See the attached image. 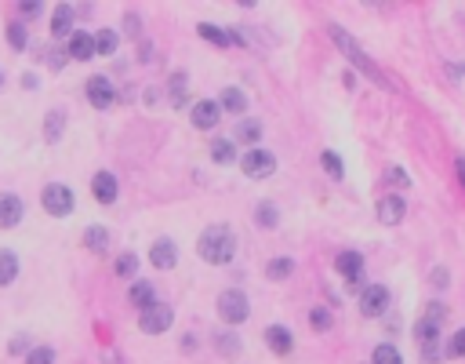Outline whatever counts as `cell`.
I'll return each mask as SVG.
<instances>
[{
	"label": "cell",
	"mask_w": 465,
	"mask_h": 364,
	"mask_svg": "<svg viewBox=\"0 0 465 364\" xmlns=\"http://www.w3.org/2000/svg\"><path fill=\"white\" fill-rule=\"evenodd\" d=\"M26 364H55V350L51 346H33L26 353Z\"/></svg>",
	"instance_id": "d590c367"
},
{
	"label": "cell",
	"mask_w": 465,
	"mask_h": 364,
	"mask_svg": "<svg viewBox=\"0 0 465 364\" xmlns=\"http://www.w3.org/2000/svg\"><path fill=\"white\" fill-rule=\"evenodd\" d=\"M26 215V208H22V197L15 193H0V230H15Z\"/></svg>",
	"instance_id": "7c38bea8"
},
{
	"label": "cell",
	"mask_w": 465,
	"mask_h": 364,
	"mask_svg": "<svg viewBox=\"0 0 465 364\" xmlns=\"http://www.w3.org/2000/svg\"><path fill=\"white\" fill-rule=\"evenodd\" d=\"M432 284L444 288V284H447V269H432Z\"/></svg>",
	"instance_id": "ee69618b"
},
{
	"label": "cell",
	"mask_w": 465,
	"mask_h": 364,
	"mask_svg": "<svg viewBox=\"0 0 465 364\" xmlns=\"http://www.w3.org/2000/svg\"><path fill=\"white\" fill-rule=\"evenodd\" d=\"M128 299L135 302L138 310H146V306H153V302H157V288H153L149 281H135L131 291H128Z\"/></svg>",
	"instance_id": "ffe728a7"
},
{
	"label": "cell",
	"mask_w": 465,
	"mask_h": 364,
	"mask_svg": "<svg viewBox=\"0 0 465 364\" xmlns=\"http://www.w3.org/2000/svg\"><path fill=\"white\" fill-rule=\"evenodd\" d=\"M190 120H193V128H200V132H211V128L222 120V109H219V102H214V99H200V102H193V109H190Z\"/></svg>",
	"instance_id": "30bf717a"
},
{
	"label": "cell",
	"mask_w": 465,
	"mask_h": 364,
	"mask_svg": "<svg viewBox=\"0 0 465 364\" xmlns=\"http://www.w3.org/2000/svg\"><path fill=\"white\" fill-rule=\"evenodd\" d=\"M197 33H200L204 41H211L214 48H229V33H226L222 26H214V22H200V26H197Z\"/></svg>",
	"instance_id": "4316f807"
},
{
	"label": "cell",
	"mask_w": 465,
	"mask_h": 364,
	"mask_svg": "<svg viewBox=\"0 0 465 364\" xmlns=\"http://www.w3.org/2000/svg\"><path fill=\"white\" fill-rule=\"evenodd\" d=\"M84 245L95 252V255H102V252L109 248V230H106V226H87V230H84Z\"/></svg>",
	"instance_id": "44dd1931"
},
{
	"label": "cell",
	"mask_w": 465,
	"mask_h": 364,
	"mask_svg": "<svg viewBox=\"0 0 465 364\" xmlns=\"http://www.w3.org/2000/svg\"><path fill=\"white\" fill-rule=\"evenodd\" d=\"M22 87L33 91V87H37V77H33V73H26V77H22Z\"/></svg>",
	"instance_id": "f6af8a7d"
},
{
	"label": "cell",
	"mask_w": 465,
	"mask_h": 364,
	"mask_svg": "<svg viewBox=\"0 0 465 364\" xmlns=\"http://www.w3.org/2000/svg\"><path fill=\"white\" fill-rule=\"evenodd\" d=\"M22 346H26V336H18V339H11V353H22Z\"/></svg>",
	"instance_id": "7dc6e473"
},
{
	"label": "cell",
	"mask_w": 465,
	"mask_h": 364,
	"mask_svg": "<svg viewBox=\"0 0 465 364\" xmlns=\"http://www.w3.org/2000/svg\"><path fill=\"white\" fill-rule=\"evenodd\" d=\"M211 161H214V164H233V161H236L233 139H214V142H211Z\"/></svg>",
	"instance_id": "cb8c5ba5"
},
{
	"label": "cell",
	"mask_w": 465,
	"mask_h": 364,
	"mask_svg": "<svg viewBox=\"0 0 465 364\" xmlns=\"http://www.w3.org/2000/svg\"><path fill=\"white\" fill-rule=\"evenodd\" d=\"M8 44H11L15 51H26L29 33H26V26H22V22H11V26H8Z\"/></svg>",
	"instance_id": "836d02e7"
},
{
	"label": "cell",
	"mask_w": 465,
	"mask_h": 364,
	"mask_svg": "<svg viewBox=\"0 0 465 364\" xmlns=\"http://www.w3.org/2000/svg\"><path fill=\"white\" fill-rule=\"evenodd\" d=\"M371 364H404V357H400L396 346L382 343V346H375V353H371Z\"/></svg>",
	"instance_id": "83f0119b"
},
{
	"label": "cell",
	"mask_w": 465,
	"mask_h": 364,
	"mask_svg": "<svg viewBox=\"0 0 465 364\" xmlns=\"http://www.w3.org/2000/svg\"><path fill=\"white\" fill-rule=\"evenodd\" d=\"M113 269H116V277H135V269H138V255H135V252H124V255L113 262Z\"/></svg>",
	"instance_id": "f1b7e54d"
},
{
	"label": "cell",
	"mask_w": 465,
	"mask_h": 364,
	"mask_svg": "<svg viewBox=\"0 0 465 364\" xmlns=\"http://www.w3.org/2000/svg\"><path fill=\"white\" fill-rule=\"evenodd\" d=\"M385 178L393 182V186H411V178H407V171H404V168H389V171H385Z\"/></svg>",
	"instance_id": "74e56055"
},
{
	"label": "cell",
	"mask_w": 465,
	"mask_h": 364,
	"mask_svg": "<svg viewBox=\"0 0 465 364\" xmlns=\"http://www.w3.org/2000/svg\"><path fill=\"white\" fill-rule=\"evenodd\" d=\"M193 346H197V339H193V336H185V339H182V350H185V353H193Z\"/></svg>",
	"instance_id": "bcb514c9"
},
{
	"label": "cell",
	"mask_w": 465,
	"mask_h": 364,
	"mask_svg": "<svg viewBox=\"0 0 465 364\" xmlns=\"http://www.w3.org/2000/svg\"><path fill=\"white\" fill-rule=\"evenodd\" d=\"M48 66H51V70H62V66H66V51L51 48V51H48Z\"/></svg>",
	"instance_id": "ab89813d"
},
{
	"label": "cell",
	"mask_w": 465,
	"mask_h": 364,
	"mask_svg": "<svg viewBox=\"0 0 465 364\" xmlns=\"http://www.w3.org/2000/svg\"><path fill=\"white\" fill-rule=\"evenodd\" d=\"M214 346H219V353H226V357H236V353H240V339L229 336V331H222V336L214 339Z\"/></svg>",
	"instance_id": "e575fe53"
},
{
	"label": "cell",
	"mask_w": 465,
	"mask_h": 364,
	"mask_svg": "<svg viewBox=\"0 0 465 364\" xmlns=\"http://www.w3.org/2000/svg\"><path fill=\"white\" fill-rule=\"evenodd\" d=\"M87 102L95 106V109H109L113 102H116V87H113V80L109 77H91L87 80Z\"/></svg>",
	"instance_id": "ba28073f"
},
{
	"label": "cell",
	"mask_w": 465,
	"mask_h": 364,
	"mask_svg": "<svg viewBox=\"0 0 465 364\" xmlns=\"http://www.w3.org/2000/svg\"><path fill=\"white\" fill-rule=\"evenodd\" d=\"M214 306H219V317H222L229 328H233V324H244V321H247V314H251V302H247V295H244L240 288L222 291Z\"/></svg>",
	"instance_id": "277c9868"
},
{
	"label": "cell",
	"mask_w": 465,
	"mask_h": 364,
	"mask_svg": "<svg viewBox=\"0 0 465 364\" xmlns=\"http://www.w3.org/2000/svg\"><path fill=\"white\" fill-rule=\"evenodd\" d=\"M327 33H331V41L338 44V51H342V55L349 58V63H353V66H356V70L367 77V80H378V84L393 87V80H389V77H385V73H382L375 63H371V58H367V51H363V48H360V44H356V41L346 33L342 26H334V22H331V26H327Z\"/></svg>",
	"instance_id": "7a4b0ae2"
},
{
	"label": "cell",
	"mask_w": 465,
	"mask_h": 364,
	"mask_svg": "<svg viewBox=\"0 0 465 364\" xmlns=\"http://www.w3.org/2000/svg\"><path fill=\"white\" fill-rule=\"evenodd\" d=\"M276 223H280V211H276V204H273V200H262V204L255 208V226L273 230Z\"/></svg>",
	"instance_id": "d4e9b609"
},
{
	"label": "cell",
	"mask_w": 465,
	"mask_h": 364,
	"mask_svg": "<svg viewBox=\"0 0 465 364\" xmlns=\"http://www.w3.org/2000/svg\"><path fill=\"white\" fill-rule=\"evenodd\" d=\"M415 339H418V346H422L425 353H432V350H437V339H440V321L422 317V321L415 324Z\"/></svg>",
	"instance_id": "e0dca14e"
},
{
	"label": "cell",
	"mask_w": 465,
	"mask_h": 364,
	"mask_svg": "<svg viewBox=\"0 0 465 364\" xmlns=\"http://www.w3.org/2000/svg\"><path fill=\"white\" fill-rule=\"evenodd\" d=\"M320 161H324V168H327V175L331 178H346V168H342V161H338V154H320Z\"/></svg>",
	"instance_id": "8d00e7d4"
},
{
	"label": "cell",
	"mask_w": 465,
	"mask_h": 364,
	"mask_svg": "<svg viewBox=\"0 0 465 364\" xmlns=\"http://www.w3.org/2000/svg\"><path fill=\"white\" fill-rule=\"evenodd\" d=\"M309 324H313V331H331L334 317H331V310H324V306H313V310H309Z\"/></svg>",
	"instance_id": "1f68e13d"
},
{
	"label": "cell",
	"mask_w": 465,
	"mask_h": 364,
	"mask_svg": "<svg viewBox=\"0 0 465 364\" xmlns=\"http://www.w3.org/2000/svg\"><path fill=\"white\" fill-rule=\"evenodd\" d=\"M197 255H200L204 262H211V266L233 262V255H236V233H233L226 223L207 226V230L200 233V240H197Z\"/></svg>",
	"instance_id": "6da1fadb"
},
{
	"label": "cell",
	"mask_w": 465,
	"mask_h": 364,
	"mask_svg": "<svg viewBox=\"0 0 465 364\" xmlns=\"http://www.w3.org/2000/svg\"><path fill=\"white\" fill-rule=\"evenodd\" d=\"M91 193H95L99 204H113L116 200V175L113 171H99L91 178Z\"/></svg>",
	"instance_id": "2e32d148"
},
{
	"label": "cell",
	"mask_w": 465,
	"mask_h": 364,
	"mask_svg": "<svg viewBox=\"0 0 465 364\" xmlns=\"http://www.w3.org/2000/svg\"><path fill=\"white\" fill-rule=\"evenodd\" d=\"M454 73H461V77H465V66H454Z\"/></svg>",
	"instance_id": "c3c4849f"
},
{
	"label": "cell",
	"mask_w": 465,
	"mask_h": 364,
	"mask_svg": "<svg viewBox=\"0 0 465 364\" xmlns=\"http://www.w3.org/2000/svg\"><path fill=\"white\" fill-rule=\"evenodd\" d=\"M66 58H73V63H87V58H95V37L84 33V29H73L70 44H66Z\"/></svg>",
	"instance_id": "8fae6325"
},
{
	"label": "cell",
	"mask_w": 465,
	"mask_h": 364,
	"mask_svg": "<svg viewBox=\"0 0 465 364\" xmlns=\"http://www.w3.org/2000/svg\"><path fill=\"white\" fill-rule=\"evenodd\" d=\"M0 84H4V77H0Z\"/></svg>",
	"instance_id": "681fc988"
},
{
	"label": "cell",
	"mask_w": 465,
	"mask_h": 364,
	"mask_svg": "<svg viewBox=\"0 0 465 364\" xmlns=\"http://www.w3.org/2000/svg\"><path fill=\"white\" fill-rule=\"evenodd\" d=\"M375 215H378V223H382V226H400V223H404V215H407V204H404V197H396V193L378 197Z\"/></svg>",
	"instance_id": "9c48e42d"
},
{
	"label": "cell",
	"mask_w": 465,
	"mask_h": 364,
	"mask_svg": "<svg viewBox=\"0 0 465 364\" xmlns=\"http://www.w3.org/2000/svg\"><path fill=\"white\" fill-rule=\"evenodd\" d=\"M334 269L342 273L349 284H360V273H363V255L360 252H338L334 259Z\"/></svg>",
	"instance_id": "9a60e30c"
},
{
	"label": "cell",
	"mask_w": 465,
	"mask_h": 364,
	"mask_svg": "<svg viewBox=\"0 0 465 364\" xmlns=\"http://www.w3.org/2000/svg\"><path fill=\"white\" fill-rule=\"evenodd\" d=\"M258 139H262V124H258V120H240L236 142H258Z\"/></svg>",
	"instance_id": "4dcf8cb0"
},
{
	"label": "cell",
	"mask_w": 465,
	"mask_h": 364,
	"mask_svg": "<svg viewBox=\"0 0 465 364\" xmlns=\"http://www.w3.org/2000/svg\"><path fill=\"white\" fill-rule=\"evenodd\" d=\"M219 109H229V113H244V109H247V95H244L240 87H222Z\"/></svg>",
	"instance_id": "603a6c76"
},
{
	"label": "cell",
	"mask_w": 465,
	"mask_h": 364,
	"mask_svg": "<svg viewBox=\"0 0 465 364\" xmlns=\"http://www.w3.org/2000/svg\"><path fill=\"white\" fill-rule=\"evenodd\" d=\"M124 26H128V33L135 37L138 33V15H128V18H124Z\"/></svg>",
	"instance_id": "7bdbcfd3"
},
{
	"label": "cell",
	"mask_w": 465,
	"mask_h": 364,
	"mask_svg": "<svg viewBox=\"0 0 465 364\" xmlns=\"http://www.w3.org/2000/svg\"><path fill=\"white\" fill-rule=\"evenodd\" d=\"M175 324V310L168 306V302H153V306H146L138 314V328L146 331V336H160V331H168Z\"/></svg>",
	"instance_id": "5b68a950"
},
{
	"label": "cell",
	"mask_w": 465,
	"mask_h": 364,
	"mask_svg": "<svg viewBox=\"0 0 465 364\" xmlns=\"http://www.w3.org/2000/svg\"><path fill=\"white\" fill-rule=\"evenodd\" d=\"M116 44H120V37L113 33V29H102V33L95 37V55H113Z\"/></svg>",
	"instance_id": "d6a6232c"
},
{
	"label": "cell",
	"mask_w": 465,
	"mask_h": 364,
	"mask_svg": "<svg viewBox=\"0 0 465 364\" xmlns=\"http://www.w3.org/2000/svg\"><path fill=\"white\" fill-rule=\"evenodd\" d=\"M240 168H244L247 178H269L276 171V157L269 154V149L255 146V149H247V154L240 157Z\"/></svg>",
	"instance_id": "8992f818"
},
{
	"label": "cell",
	"mask_w": 465,
	"mask_h": 364,
	"mask_svg": "<svg viewBox=\"0 0 465 364\" xmlns=\"http://www.w3.org/2000/svg\"><path fill=\"white\" fill-rule=\"evenodd\" d=\"M451 357H465V328L454 331V339H451Z\"/></svg>",
	"instance_id": "f35d334b"
},
{
	"label": "cell",
	"mask_w": 465,
	"mask_h": 364,
	"mask_svg": "<svg viewBox=\"0 0 465 364\" xmlns=\"http://www.w3.org/2000/svg\"><path fill=\"white\" fill-rule=\"evenodd\" d=\"M454 171H458V182L465 186V157H454Z\"/></svg>",
	"instance_id": "b9f144b4"
},
{
	"label": "cell",
	"mask_w": 465,
	"mask_h": 364,
	"mask_svg": "<svg viewBox=\"0 0 465 364\" xmlns=\"http://www.w3.org/2000/svg\"><path fill=\"white\" fill-rule=\"evenodd\" d=\"M185 84H190V77H185V73H175L171 77V106H185V91H190V87H185Z\"/></svg>",
	"instance_id": "f546056e"
},
{
	"label": "cell",
	"mask_w": 465,
	"mask_h": 364,
	"mask_svg": "<svg viewBox=\"0 0 465 364\" xmlns=\"http://www.w3.org/2000/svg\"><path fill=\"white\" fill-rule=\"evenodd\" d=\"M389 288L385 284H367V288H360V314L363 317H382L385 310H389Z\"/></svg>",
	"instance_id": "52a82bcc"
},
{
	"label": "cell",
	"mask_w": 465,
	"mask_h": 364,
	"mask_svg": "<svg viewBox=\"0 0 465 364\" xmlns=\"http://www.w3.org/2000/svg\"><path fill=\"white\" fill-rule=\"evenodd\" d=\"M291 273H295V259H291V255H276V259L266 266V277H269V281H288Z\"/></svg>",
	"instance_id": "7402d4cb"
},
{
	"label": "cell",
	"mask_w": 465,
	"mask_h": 364,
	"mask_svg": "<svg viewBox=\"0 0 465 364\" xmlns=\"http://www.w3.org/2000/svg\"><path fill=\"white\" fill-rule=\"evenodd\" d=\"M51 33L55 37H70L73 33V8L70 4H58L51 11Z\"/></svg>",
	"instance_id": "ac0fdd59"
},
{
	"label": "cell",
	"mask_w": 465,
	"mask_h": 364,
	"mask_svg": "<svg viewBox=\"0 0 465 364\" xmlns=\"http://www.w3.org/2000/svg\"><path fill=\"white\" fill-rule=\"evenodd\" d=\"M149 262L157 266V269H171V266L178 262V248H175V240H171V237L153 240V248H149Z\"/></svg>",
	"instance_id": "4fadbf2b"
},
{
	"label": "cell",
	"mask_w": 465,
	"mask_h": 364,
	"mask_svg": "<svg viewBox=\"0 0 465 364\" xmlns=\"http://www.w3.org/2000/svg\"><path fill=\"white\" fill-rule=\"evenodd\" d=\"M266 343H269V350L276 357H288L295 350V336H291V328H284V324H269L266 328Z\"/></svg>",
	"instance_id": "5bb4252c"
},
{
	"label": "cell",
	"mask_w": 465,
	"mask_h": 364,
	"mask_svg": "<svg viewBox=\"0 0 465 364\" xmlns=\"http://www.w3.org/2000/svg\"><path fill=\"white\" fill-rule=\"evenodd\" d=\"M22 15H29V18L40 15V4H37V0H26V4H22Z\"/></svg>",
	"instance_id": "60d3db41"
},
{
	"label": "cell",
	"mask_w": 465,
	"mask_h": 364,
	"mask_svg": "<svg viewBox=\"0 0 465 364\" xmlns=\"http://www.w3.org/2000/svg\"><path fill=\"white\" fill-rule=\"evenodd\" d=\"M18 277V255L15 252H0V288H4V284H11Z\"/></svg>",
	"instance_id": "484cf974"
},
{
	"label": "cell",
	"mask_w": 465,
	"mask_h": 364,
	"mask_svg": "<svg viewBox=\"0 0 465 364\" xmlns=\"http://www.w3.org/2000/svg\"><path fill=\"white\" fill-rule=\"evenodd\" d=\"M62 132H66V109H51V113L44 117V139L55 146V142L62 139Z\"/></svg>",
	"instance_id": "d6986e66"
},
{
	"label": "cell",
	"mask_w": 465,
	"mask_h": 364,
	"mask_svg": "<svg viewBox=\"0 0 465 364\" xmlns=\"http://www.w3.org/2000/svg\"><path fill=\"white\" fill-rule=\"evenodd\" d=\"M40 204H44L48 215L66 219V215H73L77 197H73V190H70V186H62V182H48V186L40 190Z\"/></svg>",
	"instance_id": "3957f363"
}]
</instances>
